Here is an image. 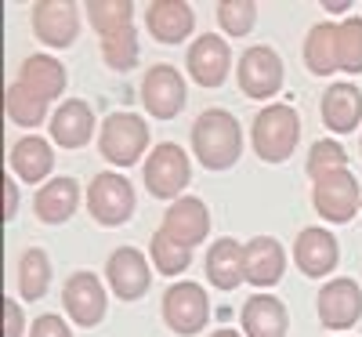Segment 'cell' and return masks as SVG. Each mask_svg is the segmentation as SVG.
I'll return each instance as SVG.
<instances>
[{
	"label": "cell",
	"instance_id": "1",
	"mask_svg": "<svg viewBox=\"0 0 362 337\" xmlns=\"http://www.w3.org/2000/svg\"><path fill=\"white\" fill-rule=\"evenodd\" d=\"M192 149L206 171H228L239 160V152H243V135H239L235 116L225 109L199 113L192 127Z\"/></svg>",
	"mask_w": 362,
	"mask_h": 337
},
{
	"label": "cell",
	"instance_id": "2",
	"mask_svg": "<svg viewBox=\"0 0 362 337\" xmlns=\"http://www.w3.org/2000/svg\"><path fill=\"white\" fill-rule=\"evenodd\" d=\"M297 138H300V116L293 113V105L276 102L254 116V149L264 164H283L297 149Z\"/></svg>",
	"mask_w": 362,
	"mask_h": 337
},
{
	"label": "cell",
	"instance_id": "3",
	"mask_svg": "<svg viewBox=\"0 0 362 337\" xmlns=\"http://www.w3.org/2000/svg\"><path fill=\"white\" fill-rule=\"evenodd\" d=\"M148 145V124L134 113H112L105 124H102V135H98V149L102 156L116 167H131L141 160V152Z\"/></svg>",
	"mask_w": 362,
	"mask_h": 337
},
{
	"label": "cell",
	"instance_id": "4",
	"mask_svg": "<svg viewBox=\"0 0 362 337\" xmlns=\"http://www.w3.org/2000/svg\"><path fill=\"white\" fill-rule=\"evenodd\" d=\"M192 178V167H189V156L181 152L174 142H163L148 152L145 160V189L153 193L156 200H177L181 189L189 185Z\"/></svg>",
	"mask_w": 362,
	"mask_h": 337
},
{
	"label": "cell",
	"instance_id": "5",
	"mask_svg": "<svg viewBox=\"0 0 362 337\" xmlns=\"http://www.w3.org/2000/svg\"><path fill=\"white\" fill-rule=\"evenodd\" d=\"M87 210L102 225H124L134 214V189L124 174H95L87 189Z\"/></svg>",
	"mask_w": 362,
	"mask_h": 337
},
{
	"label": "cell",
	"instance_id": "6",
	"mask_svg": "<svg viewBox=\"0 0 362 337\" xmlns=\"http://www.w3.org/2000/svg\"><path fill=\"white\" fill-rule=\"evenodd\" d=\"M279 87H283V58L272 47L257 44L239 55V91L247 98H268Z\"/></svg>",
	"mask_w": 362,
	"mask_h": 337
},
{
	"label": "cell",
	"instance_id": "7",
	"mask_svg": "<svg viewBox=\"0 0 362 337\" xmlns=\"http://www.w3.org/2000/svg\"><path fill=\"white\" fill-rule=\"evenodd\" d=\"M163 319L174 333H196L210 319V301L199 283H174L163 294Z\"/></svg>",
	"mask_w": 362,
	"mask_h": 337
},
{
	"label": "cell",
	"instance_id": "8",
	"mask_svg": "<svg viewBox=\"0 0 362 337\" xmlns=\"http://www.w3.org/2000/svg\"><path fill=\"white\" fill-rule=\"evenodd\" d=\"M312 203L326 222H337V225L351 222L355 210H358V181H355V174L337 171V174L319 178L315 189H312Z\"/></svg>",
	"mask_w": 362,
	"mask_h": 337
},
{
	"label": "cell",
	"instance_id": "9",
	"mask_svg": "<svg viewBox=\"0 0 362 337\" xmlns=\"http://www.w3.org/2000/svg\"><path fill=\"white\" fill-rule=\"evenodd\" d=\"M185 80L174 66H153L141 80V102L156 120H174L185 109Z\"/></svg>",
	"mask_w": 362,
	"mask_h": 337
},
{
	"label": "cell",
	"instance_id": "10",
	"mask_svg": "<svg viewBox=\"0 0 362 337\" xmlns=\"http://www.w3.org/2000/svg\"><path fill=\"white\" fill-rule=\"evenodd\" d=\"M62 301L76 326H98L105 319V287L95 272H73L62 290Z\"/></svg>",
	"mask_w": 362,
	"mask_h": 337
},
{
	"label": "cell",
	"instance_id": "11",
	"mask_svg": "<svg viewBox=\"0 0 362 337\" xmlns=\"http://www.w3.org/2000/svg\"><path fill=\"white\" fill-rule=\"evenodd\" d=\"M163 236H170L174 243H181V247H196V243L206 239L210 232V210L203 207V200L196 196H181L170 203V210L163 214Z\"/></svg>",
	"mask_w": 362,
	"mask_h": 337
},
{
	"label": "cell",
	"instance_id": "12",
	"mask_svg": "<svg viewBox=\"0 0 362 337\" xmlns=\"http://www.w3.org/2000/svg\"><path fill=\"white\" fill-rule=\"evenodd\" d=\"M362 316V290L355 280H329L319 290V319L329 330H348Z\"/></svg>",
	"mask_w": 362,
	"mask_h": 337
},
{
	"label": "cell",
	"instance_id": "13",
	"mask_svg": "<svg viewBox=\"0 0 362 337\" xmlns=\"http://www.w3.org/2000/svg\"><path fill=\"white\" fill-rule=\"evenodd\" d=\"M105 275H109V287L116 297H124V301H138L145 290H148V261L141 251L134 247H119L112 251L109 265H105Z\"/></svg>",
	"mask_w": 362,
	"mask_h": 337
},
{
	"label": "cell",
	"instance_id": "14",
	"mask_svg": "<svg viewBox=\"0 0 362 337\" xmlns=\"http://www.w3.org/2000/svg\"><path fill=\"white\" fill-rule=\"evenodd\" d=\"M33 29L47 47H69L80 29L76 4H69V0H40L33 8Z\"/></svg>",
	"mask_w": 362,
	"mask_h": 337
},
{
	"label": "cell",
	"instance_id": "15",
	"mask_svg": "<svg viewBox=\"0 0 362 337\" xmlns=\"http://www.w3.org/2000/svg\"><path fill=\"white\" fill-rule=\"evenodd\" d=\"M145 25L160 44H181L192 33L196 15H192V4H185V0H153L145 8Z\"/></svg>",
	"mask_w": 362,
	"mask_h": 337
},
{
	"label": "cell",
	"instance_id": "16",
	"mask_svg": "<svg viewBox=\"0 0 362 337\" xmlns=\"http://www.w3.org/2000/svg\"><path fill=\"white\" fill-rule=\"evenodd\" d=\"M293 258L297 268L305 275H326L329 268H337L341 261V247H337V236L326 232V229H305L293 243Z\"/></svg>",
	"mask_w": 362,
	"mask_h": 337
},
{
	"label": "cell",
	"instance_id": "17",
	"mask_svg": "<svg viewBox=\"0 0 362 337\" xmlns=\"http://www.w3.org/2000/svg\"><path fill=\"white\" fill-rule=\"evenodd\" d=\"M185 66L192 73L196 84L203 87H218L225 84L228 76V66H232V55H228V44L221 37H199L192 47H189V58H185Z\"/></svg>",
	"mask_w": 362,
	"mask_h": 337
},
{
	"label": "cell",
	"instance_id": "18",
	"mask_svg": "<svg viewBox=\"0 0 362 337\" xmlns=\"http://www.w3.org/2000/svg\"><path fill=\"white\" fill-rule=\"evenodd\" d=\"M95 135V113H90L87 102L69 98L66 105H58L51 116V138L62 145V149H80L90 142Z\"/></svg>",
	"mask_w": 362,
	"mask_h": 337
},
{
	"label": "cell",
	"instance_id": "19",
	"mask_svg": "<svg viewBox=\"0 0 362 337\" xmlns=\"http://www.w3.org/2000/svg\"><path fill=\"white\" fill-rule=\"evenodd\" d=\"M206 280L218 290L239 287V280H247V247H239L235 239H218L206 254Z\"/></svg>",
	"mask_w": 362,
	"mask_h": 337
},
{
	"label": "cell",
	"instance_id": "20",
	"mask_svg": "<svg viewBox=\"0 0 362 337\" xmlns=\"http://www.w3.org/2000/svg\"><path fill=\"white\" fill-rule=\"evenodd\" d=\"M322 120L329 131L351 135L355 124L362 120V91L355 84H334L322 95Z\"/></svg>",
	"mask_w": 362,
	"mask_h": 337
},
{
	"label": "cell",
	"instance_id": "21",
	"mask_svg": "<svg viewBox=\"0 0 362 337\" xmlns=\"http://www.w3.org/2000/svg\"><path fill=\"white\" fill-rule=\"evenodd\" d=\"M80 203V185L73 178H54L47 181V185L37 193V218L47 222V225H62L73 218V210Z\"/></svg>",
	"mask_w": 362,
	"mask_h": 337
},
{
	"label": "cell",
	"instance_id": "22",
	"mask_svg": "<svg viewBox=\"0 0 362 337\" xmlns=\"http://www.w3.org/2000/svg\"><path fill=\"white\" fill-rule=\"evenodd\" d=\"M283 247L276 239H268V236H257L247 243V283L254 287H272V283H279L283 280Z\"/></svg>",
	"mask_w": 362,
	"mask_h": 337
},
{
	"label": "cell",
	"instance_id": "23",
	"mask_svg": "<svg viewBox=\"0 0 362 337\" xmlns=\"http://www.w3.org/2000/svg\"><path fill=\"white\" fill-rule=\"evenodd\" d=\"M243 330H247V337H286V309H283V301L254 294L243 304Z\"/></svg>",
	"mask_w": 362,
	"mask_h": 337
},
{
	"label": "cell",
	"instance_id": "24",
	"mask_svg": "<svg viewBox=\"0 0 362 337\" xmlns=\"http://www.w3.org/2000/svg\"><path fill=\"white\" fill-rule=\"evenodd\" d=\"M54 167V152L51 145L40 138V135H29V138H18L11 145V171L22 178V181H44Z\"/></svg>",
	"mask_w": 362,
	"mask_h": 337
},
{
	"label": "cell",
	"instance_id": "25",
	"mask_svg": "<svg viewBox=\"0 0 362 337\" xmlns=\"http://www.w3.org/2000/svg\"><path fill=\"white\" fill-rule=\"evenodd\" d=\"M18 84L37 91L40 98H58L66 91V66H58L51 55H29L22 62V73H18Z\"/></svg>",
	"mask_w": 362,
	"mask_h": 337
},
{
	"label": "cell",
	"instance_id": "26",
	"mask_svg": "<svg viewBox=\"0 0 362 337\" xmlns=\"http://www.w3.org/2000/svg\"><path fill=\"white\" fill-rule=\"evenodd\" d=\"M305 66L315 76H326V73L341 69V58H337V25L334 22L312 25V33L305 40Z\"/></svg>",
	"mask_w": 362,
	"mask_h": 337
},
{
	"label": "cell",
	"instance_id": "27",
	"mask_svg": "<svg viewBox=\"0 0 362 337\" xmlns=\"http://www.w3.org/2000/svg\"><path fill=\"white\" fill-rule=\"evenodd\" d=\"M47 287H51V261L40 247H29L18 261V290L25 301H37L47 294Z\"/></svg>",
	"mask_w": 362,
	"mask_h": 337
},
{
	"label": "cell",
	"instance_id": "28",
	"mask_svg": "<svg viewBox=\"0 0 362 337\" xmlns=\"http://www.w3.org/2000/svg\"><path fill=\"white\" fill-rule=\"evenodd\" d=\"M4 109H8V116L15 120L18 127H37L40 120L47 116V98H40L37 91H29V87H22L15 80L8 87V95H4Z\"/></svg>",
	"mask_w": 362,
	"mask_h": 337
},
{
	"label": "cell",
	"instance_id": "29",
	"mask_svg": "<svg viewBox=\"0 0 362 337\" xmlns=\"http://www.w3.org/2000/svg\"><path fill=\"white\" fill-rule=\"evenodd\" d=\"M87 8V18L90 25L98 29L102 37H112L119 29H131V18H134V4L131 0H90Z\"/></svg>",
	"mask_w": 362,
	"mask_h": 337
},
{
	"label": "cell",
	"instance_id": "30",
	"mask_svg": "<svg viewBox=\"0 0 362 337\" xmlns=\"http://www.w3.org/2000/svg\"><path fill=\"white\" fill-rule=\"evenodd\" d=\"M153 265H156V272H163V275H177V272H185V268L192 265V251L181 247V243H174L170 236L156 232V236H153Z\"/></svg>",
	"mask_w": 362,
	"mask_h": 337
},
{
	"label": "cell",
	"instance_id": "31",
	"mask_svg": "<svg viewBox=\"0 0 362 337\" xmlns=\"http://www.w3.org/2000/svg\"><path fill=\"white\" fill-rule=\"evenodd\" d=\"M102 58L112 66V69H131L138 62V33H134V25L131 29H119V33L112 37H102Z\"/></svg>",
	"mask_w": 362,
	"mask_h": 337
},
{
	"label": "cell",
	"instance_id": "32",
	"mask_svg": "<svg viewBox=\"0 0 362 337\" xmlns=\"http://www.w3.org/2000/svg\"><path fill=\"white\" fill-rule=\"evenodd\" d=\"M218 22L228 37H247L257 22V4H250V0H221Z\"/></svg>",
	"mask_w": 362,
	"mask_h": 337
},
{
	"label": "cell",
	"instance_id": "33",
	"mask_svg": "<svg viewBox=\"0 0 362 337\" xmlns=\"http://www.w3.org/2000/svg\"><path fill=\"white\" fill-rule=\"evenodd\" d=\"M337 58L341 69L362 73V18H348L337 25Z\"/></svg>",
	"mask_w": 362,
	"mask_h": 337
},
{
	"label": "cell",
	"instance_id": "34",
	"mask_svg": "<svg viewBox=\"0 0 362 337\" xmlns=\"http://www.w3.org/2000/svg\"><path fill=\"white\" fill-rule=\"evenodd\" d=\"M337 171H348V152L337 142H315L308 152V174L319 181V178L337 174Z\"/></svg>",
	"mask_w": 362,
	"mask_h": 337
},
{
	"label": "cell",
	"instance_id": "35",
	"mask_svg": "<svg viewBox=\"0 0 362 337\" xmlns=\"http://www.w3.org/2000/svg\"><path fill=\"white\" fill-rule=\"evenodd\" d=\"M29 337H73L66 319H58V316H40L33 323V330H29Z\"/></svg>",
	"mask_w": 362,
	"mask_h": 337
},
{
	"label": "cell",
	"instance_id": "36",
	"mask_svg": "<svg viewBox=\"0 0 362 337\" xmlns=\"http://www.w3.org/2000/svg\"><path fill=\"white\" fill-rule=\"evenodd\" d=\"M4 337H22V309L4 297Z\"/></svg>",
	"mask_w": 362,
	"mask_h": 337
},
{
	"label": "cell",
	"instance_id": "37",
	"mask_svg": "<svg viewBox=\"0 0 362 337\" xmlns=\"http://www.w3.org/2000/svg\"><path fill=\"white\" fill-rule=\"evenodd\" d=\"M18 214V181H11L8 174H4V218L11 222Z\"/></svg>",
	"mask_w": 362,
	"mask_h": 337
},
{
	"label": "cell",
	"instance_id": "38",
	"mask_svg": "<svg viewBox=\"0 0 362 337\" xmlns=\"http://www.w3.org/2000/svg\"><path fill=\"white\" fill-rule=\"evenodd\" d=\"M322 8H326V11H334V15H344L351 4H348V0H329V4H322Z\"/></svg>",
	"mask_w": 362,
	"mask_h": 337
},
{
	"label": "cell",
	"instance_id": "39",
	"mask_svg": "<svg viewBox=\"0 0 362 337\" xmlns=\"http://www.w3.org/2000/svg\"><path fill=\"white\" fill-rule=\"evenodd\" d=\"M210 337H239V333H235V330H228V326H221V330H214Z\"/></svg>",
	"mask_w": 362,
	"mask_h": 337
}]
</instances>
